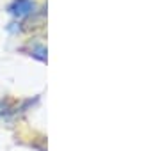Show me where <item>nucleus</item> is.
<instances>
[{"label": "nucleus", "mask_w": 160, "mask_h": 151, "mask_svg": "<svg viewBox=\"0 0 160 151\" xmlns=\"http://www.w3.org/2000/svg\"><path fill=\"white\" fill-rule=\"evenodd\" d=\"M34 11V2L32 0H14L9 6V12L14 18H27Z\"/></svg>", "instance_id": "obj_1"}, {"label": "nucleus", "mask_w": 160, "mask_h": 151, "mask_svg": "<svg viewBox=\"0 0 160 151\" xmlns=\"http://www.w3.org/2000/svg\"><path fill=\"white\" fill-rule=\"evenodd\" d=\"M30 55L36 59H39V61H46V48L43 45H36L32 50H30Z\"/></svg>", "instance_id": "obj_2"}, {"label": "nucleus", "mask_w": 160, "mask_h": 151, "mask_svg": "<svg viewBox=\"0 0 160 151\" xmlns=\"http://www.w3.org/2000/svg\"><path fill=\"white\" fill-rule=\"evenodd\" d=\"M7 112H9V105H7L6 101H0V117L6 116Z\"/></svg>", "instance_id": "obj_3"}]
</instances>
